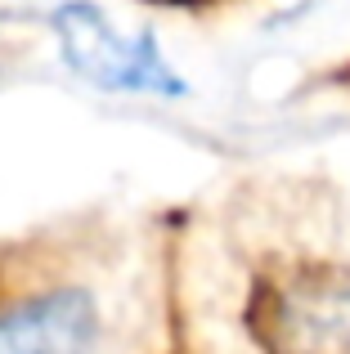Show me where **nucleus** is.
<instances>
[{
  "instance_id": "obj_1",
  "label": "nucleus",
  "mask_w": 350,
  "mask_h": 354,
  "mask_svg": "<svg viewBox=\"0 0 350 354\" xmlns=\"http://www.w3.org/2000/svg\"><path fill=\"white\" fill-rule=\"evenodd\" d=\"M54 32H59L63 59L90 77L95 86L108 90H158V95H175L180 81L167 72L162 54L153 50L149 36H117L99 9L90 5H68L54 18Z\"/></svg>"
},
{
  "instance_id": "obj_2",
  "label": "nucleus",
  "mask_w": 350,
  "mask_h": 354,
  "mask_svg": "<svg viewBox=\"0 0 350 354\" xmlns=\"http://www.w3.org/2000/svg\"><path fill=\"white\" fill-rule=\"evenodd\" d=\"M274 323L288 354H350V283H292L288 292H279Z\"/></svg>"
},
{
  "instance_id": "obj_3",
  "label": "nucleus",
  "mask_w": 350,
  "mask_h": 354,
  "mask_svg": "<svg viewBox=\"0 0 350 354\" xmlns=\"http://www.w3.org/2000/svg\"><path fill=\"white\" fill-rule=\"evenodd\" d=\"M95 310L77 292H54L0 314V354H90Z\"/></svg>"
}]
</instances>
